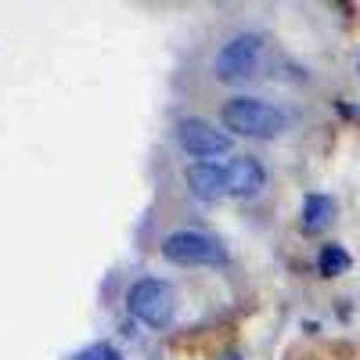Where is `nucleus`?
<instances>
[{
	"mask_svg": "<svg viewBox=\"0 0 360 360\" xmlns=\"http://www.w3.org/2000/svg\"><path fill=\"white\" fill-rule=\"evenodd\" d=\"M266 188V166L256 155H234L227 162V195L234 198H256Z\"/></svg>",
	"mask_w": 360,
	"mask_h": 360,
	"instance_id": "423d86ee",
	"label": "nucleus"
},
{
	"mask_svg": "<svg viewBox=\"0 0 360 360\" xmlns=\"http://www.w3.org/2000/svg\"><path fill=\"white\" fill-rule=\"evenodd\" d=\"M259 58H263V37L259 33H234L213 54V76L220 83H242V79L256 76Z\"/></svg>",
	"mask_w": 360,
	"mask_h": 360,
	"instance_id": "20e7f679",
	"label": "nucleus"
},
{
	"mask_svg": "<svg viewBox=\"0 0 360 360\" xmlns=\"http://www.w3.org/2000/svg\"><path fill=\"white\" fill-rule=\"evenodd\" d=\"M159 252L173 266H224L227 263V249L220 238L205 234V231H191V227L166 234Z\"/></svg>",
	"mask_w": 360,
	"mask_h": 360,
	"instance_id": "f03ea898",
	"label": "nucleus"
},
{
	"mask_svg": "<svg viewBox=\"0 0 360 360\" xmlns=\"http://www.w3.org/2000/svg\"><path fill=\"white\" fill-rule=\"evenodd\" d=\"M72 360H123V353H119L115 346H108V342H94V346L79 349Z\"/></svg>",
	"mask_w": 360,
	"mask_h": 360,
	"instance_id": "9d476101",
	"label": "nucleus"
},
{
	"mask_svg": "<svg viewBox=\"0 0 360 360\" xmlns=\"http://www.w3.org/2000/svg\"><path fill=\"white\" fill-rule=\"evenodd\" d=\"M356 76H360V54H356Z\"/></svg>",
	"mask_w": 360,
	"mask_h": 360,
	"instance_id": "9b49d317",
	"label": "nucleus"
},
{
	"mask_svg": "<svg viewBox=\"0 0 360 360\" xmlns=\"http://www.w3.org/2000/svg\"><path fill=\"white\" fill-rule=\"evenodd\" d=\"M127 314L148 328H169L176 314V295L166 281L159 278H137L127 292Z\"/></svg>",
	"mask_w": 360,
	"mask_h": 360,
	"instance_id": "7ed1b4c3",
	"label": "nucleus"
},
{
	"mask_svg": "<svg viewBox=\"0 0 360 360\" xmlns=\"http://www.w3.org/2000/svg\"><path fill=\"white\" fill-rule=\"evenodd\" d=\"M335 220V198L324 191H310L303 198V209H299V227L303 234H321L324 227H332Z\"/></svg>",
	"mask_w": 360,
	"mask_h": 360,
	"instance_id": "6e6552de",
	"label": "nucleus"
},
{
	"mask_svg": "<svg viewBox=\"0 0 360 360\" xmlns=\"http://www.w3.org/2000/svg\"><path fill=\"white\" fill-rule=\"evenodd\" d=\"M349 266H353V256L346 252V245H339V242L321 245V252H317V274L321 278H342Z\"/></svg>",
	"mask_w": 360,
	"mask_h": 360,
	"instance_id": "1a4fd4ad",
	"label": "nucleus"
},
{
	"mask_svg": "<svg viewBox=\"0 0 360 360\" xmlns=\"http://www.w3.org/2000/svg\"><path fill=\"white\" fill-rule=\"evenodd\" d=\"M220 127L231 137H252V141H274L288 130V115L263 98L234 94L220 105Z\"/></svg>",
	"mask_w": 360,
	"mask_h": 360,
	"instance_id": "f257e3e1",
	"label": "nucleus"
},
{
	"mask_svg": "<svg viewBox=\"0 0 360 360\" xmlns=\"http://www.w3.org/2000/svg\"><path fill=\"white\" fill-rule=\"evenodd\" d=\"M184 184L198 202H217L227 195V166L191 162V166H184Z\"/></svg>",
	"mask_w": 360,
	"mask_h": 360,
	"instance_id": "0eeeda50",
	"label": "nucleus"
},
{
	"mask_svg": "<svg viewBox=\"0 0 360 360\" xmlns=\"http://www.w3.org/2000/svg\"><path fill=\"white\" fill-rule=\"evenodd\" d=\"M176 144H180V152L198 159V162H209V159H217V155H231V148H234V137L217 127V123H209V119L202 115H184V119H176Z\"/></svg>",
	"mask_w": 360,
	"mask_h": 360,
	"instance_id": "39448f33",
	"label": "nucleus"
}]
</instances>
